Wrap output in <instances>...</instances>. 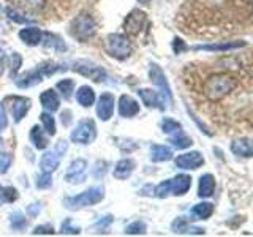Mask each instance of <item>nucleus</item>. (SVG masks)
<instances>
[{
  "label": "nucleus",
  "instance_id": "nucleus-10",
  "mask_svg": "<svg viewBox=\"0 0 253 237\" xmlns=\"http://www.w3.org/2000/svg\"><path fill=\"white\" fill-rule=\"evenodd\" d=\"M174 163H176V166L180 169H198L200 166L204 164V157L201 155V152L193 150V152L179 155L176 160H174Z\"/></svg>",
  "mask_w": 253,
  "mask_h": 237
},
{
  "label": "nucleus",
  "instance_id": "nucleus-28",
  "mask_svg": "<svg viewBox=\"0 0 253 237\" xmlns=\"http://www.w3.org/2000/svg\"><path fill=\"white\" fill-rule=\"evenodd\" d=\"M44 37V46L46 47H52L54 51H67V44L63 43V40L54 34H43Z\"/></svg>",
  "mask_w": 253,
  "mask_h": 237
},
{
  "label": "nucleus",
  "instance_id": "nucleus-45",
  "mask_svg": "<svg viewBox=\"0 0 253 237\" xmlns=\"http://www.w3.org/2000/svg\"><path fill=\"white\" fill-rule=\"evenodd\" d=\"M106 161H97V164H95V171H93V176L95 177H103V174L106 172Z\"/></svg>",
  "mask_w": 253,
  "mask_h": 237
},
{
  "label": "nucleus",
  "instance_id": "nucleus-6",
  "mask_svg": "<svg viewBox=\"0 0 253 237\" xmlns=\"http://www.w3.org/2000/svg\"><path fill=\"white\" fill-rule=\"evenodd\" d=\"M73 70L76 71V73L83 75L84 78L92 79L93 82H103L108 78V73L101 67L95 65V63H92V62H87V60L75 62Z\"/></svg>",
  "mask_w": 253,
  "mask_h": 237
},
{
  "label": "nucleus",
  "instance_id": "nucleus-21",
  "mask_svg": "<svg viewBox=\"0 0 253 237\" xmlns=\"http://www.w3.org/2000/svg\"><path fill=\"white\" fill-rule=\"evenodd\" d=\"M42 81H43V75L37 68L35 71H29V73L21 76L19 79H16V85L21 87V89H29V87L38 85Z\"/></svg>",
  "mask_w": 253,
  "mask_h": 237
},
{
  "label": "nucleus",
  "instance_id": "nucleus-19",
  "mask_svg": "<svg viewBox=\"0 0 253 237\" xmlns=\"http://www.w3.org/2000/svg\"><path fill=\"white\" fill-rule=\"evenodd\" d=\"M19 38H21V41L26 43L27 46H37L42 41L43 32L37 27H26L19 32Z\"/></svg>",
  "mask_w": 253,
  "mask_h": 237
},
{
  "label": "nucleus",
  "instance_id": "nucleus-5",
  "mask_svg": "<svg viewBox=\"0 0 253 237\" xmlns=\"http://www.w3.org/2000/svg\"><path fill=\"white\" fill-rule=\"evenodd\" d=\"M67 149H68V142L60 139L57 144H55L54 150H49V152H46L42 157V160H40V168H42V171L51 174V172H54L55 169H57V166H59V163L62 160L63 154L67 152Z\"/></svg>",
  "mask_w": 253,
  "mask_h": 237
},
{
  "label": "nucleus",
  "instance_id": "nucleus-24",
  "mask_svg": "<svg viewBox=\"0 0 253 237\" xmlns=\"http://www.w3.org/2000/svg\"><path fill=\"white\" fill-rule=\"evenodd\" d=\"M134 169V161L130 160V158H124L121 160L114 168V177L116 179H121V180H125L131 176V172Z\"/></svg>",
  "mask_w": 253,
  "mask_h": 237
},
{
  "label": "nucleus",
  "instance_id": "nucleus-16",
  "mask_svg": "<svg viewBox=\"0 0 253 237\" xmlns=\"http://www.w3.org/2000/svg\"><path fill=\"white\" fill-rule=\"evenodd\" d=\"M30 109V100L22 98V97H13L11 98V116L14 118V122H21L26 117L27 111Z\"/></svg>",
  "mask_w": 253,
  "mask_h": 237
},
{
  "label": "nucleus",
  "instance_id": "nucleus-53",
  "mask_svg": "<svg viewBox=\"0 0 253 237\" xmlns=\"http://www.w3.org/2000/svg\"><path fill=\"white\" fill-rule=\"evenodd\" d=\"M138 2H139V3H142V5H147V3L150 2V0H138Z\"/></svg>",
  "mask_w": 253,
  "mask_h": 237
},
{
  "label": "nucleus",
  "instance_id": "nucleus-18",
  "mask_svg": "<svg viewBox=\"0 0 253 237\" xmlns=\"http://www.w3.org/2000/svg\"><path fill=\"white\" fill-rule=\"evenodd\" d=\"M245 41H225V43H215V44H200L195 46V51H211V52H221L229 49H237V47H244Z\"/></svg>",
  "mask_w": 253,
  "mask_h": 237
},
{
  "label": "nucleus",
  "instance_id": "nucleus-9",
  "mask_svg": "<svg viewBox=\"0 0 253 237\" xmlns=\"http://www.w3.org/2000/svg\"><path fill=\"white\" fill-rule=\"evenodd\" d=\"M147 22V16L141 10H133L128 16L125 18L124 22V30L126 35H138L139 32L144 29Z\"/></svg>",
  "mask_w": 253,
  "mask_h": 237
},
{
  "label": "nucleus",
  "instance_id": "nucleus-37",
  "mask_svg": "<svg viewBox=\"0 0 253 237\" xmlns=\"http://www.w3.org/2000/svg\"><path fill=\"white\" fill-rule=\"evenodd\" d=\"M40 118H42V122L44 125L46 131L49 133V134H55V122H54V117L49 113H43L42 116H40Z\"/></svg>",
  "mask_w": 253,
  "mask_h": 237
},
{
  "label": "nucleus",
  "instance_id": "nucleus-29",
  "mask_svg": "<svg viewBox=\"0 0 253 237\" xmlns=\"http://www.w3.org/2000/svg\"><path fill=\"white\" fill-rule=\"evenodd\" d=\"M192 213L196 218H200V220L209 218L213 213V204H211V202H200V204H196V205H193Z\"/></svg>",
  "mask_w": 253,
  "mask_h": 237
},
{
  "label": "nucleus",
  "instance_id": "nucleus-35",
  "mask_svg": "<svg viewBox=\"0 0 253 237\" xmlns=\"http://www.w3.org/2000/svg\"><path fill=\"white\" fill-rule=\"evenodd\" d=\"M180 128H182L180 123L176 122V120H172V118H165V120L162 122V130L166 134H172L174 131H177Z\"/></svg>",
  "mask_w": 253,
  "mask_h": 237
},
{
  "label": "nucleus",
  "instance_id": "nucleus-46",
  "mask_svg": "<svg viewBox=\"0 0 253 237\" xmlns=\"http://www.w3.org/2000/svg\"><path fill=\"white\" fill-rule=\"evenodd\" d=\"M42 209H43V205H42V202H35V204H30L29 207H27V213L30 217H37L40 212H42Z\"/></svg>",
  "mask_w": 253,
  "mask_h": 237
},
{
  "label": "nucleus",
  "instance_id": "nucleus-54",
  "mask_svg": "<svg viewBox=\"0 0 253 237\" xmlns=\"http://www.w3.org/2000/svg\"><path fill=\"white\" fill-rule=\"evenodd\" d=\"M0 51H2V47H0Z\"/></svg>",
  "mask_w": 253,
  "mask_h": 237
},
{
  "label": "nucleus",
  "instance_id": "nucleus-3",
  "mask_svg": "<svg viewBox=\"0 0 253 237\" xmlns=\"http://www.w3.org/2000/svg\"><path fill=\"white\" fill-rule=\"evenodd\" d=\"M105 47H106V52L111 55V57H114L117 60L128 59L133 52V46L130 43V40L125 35H121V34L108 35L106 41H105Z\"/></svg>",
  "mask_w": 253,
  "mask_h": 237
},
{
  "label": "nucleus",
  "instance_id": "nucleus-50",
  "mask_svg": "<svg viewBox=\"0 0 253 237\" xmlns=\"http://www.w3.org/2000/svg\"><path fill=\"white\" fill-rule=\"evenodd\" d=\"M111 223H113V217H111V215H108V217H105V218H103L101 221H98V223H97V226H103V228H106L108 225H111Z\"/></svg>",
  "mask_w": 253,
  "mask_h": 237
},
{
  "label": "nucleus",
  "instance_id": "nucleus-8",
  "mask_svg": "<svg viewBox=\"0 0 253 237\" xmlns=\"http://www.w3.org/2000/svg\"><path fill=\"white\" fill-rule=\"evenodd\" d=\"M149 78L152 84H155L160 92L163 93V97L168 100V103L172 101V93H171V87L168 84V79H166L163 70L157 65V63H150V68H149Z\"/></svg>",
  "mask_w": 253,
  "mask_h": 237
},
{
  "label": "nucleus",
  "instance_id": "nucleus-51",
  "mask_svg": "<svg viewBox=\"0 0 253 237\" xmlns=\"http://www.w3.org/2000/svg\"><path fill=\"white\" fill-rule=\"evenodd\" d=\"M5 63H6V57H2V59H0V76H2L3 70H5Z\"/></svg>",
  "mask_w": 253,
  "mask_h": 237
},
{
  "label": "nucleus",
  "instance_id": "nucleus-12",
  "mask_svg": "<svg viewBox=\"0 0 253 237\" xmlns=\"http://www.w3.org/2000/svg\"><path fill=\"white\" fill-rule=\"evenodd\" d=\"M85 168H87V161L83 158H78V160L71 161L70 168L65 174V180L68 184H81L85 180Z\"/></svg>",
  "mask_w": 253,
  "mask_h": 237
},
{
  "label": "nucleus",
  "instance_id": "nucleus-44",
  "mask_svg": "<svg viewBox=\"0 0 253 237\" xmlns=\"http://www.w3.org/2000/svg\"><path fill=\"white\" fill-rule=\"evenodd\" d=\"M60 233H63V234H79V228L70 226V220H65L62 228H60Z\"/></svg>",
  "mask_w": 253,
  "mask_h": 237
},
{
  "label": "nucleus",
  "instance_id": "nucleus-48",
  "mask_svg": "<svg viewBox=\"0 0 253 237\" xmlns=\"http://www.w3.org/2000/svg\"><path fill=\"white\" fill-rule=\"evenodd\" d=\"M172 49H174V52H176V54H180L182 51H185V49H187V46H185V43L182 41L180 38H174V41H172Z\"/></svg>",
  "mask_w": 253,
  "mask_h": 237
},
{
  "label": "nucleus",
  "instance_id": "nucleus-14",
  "mask_svg": "<svg viewBox=\"0 0 253 237\" xmlns=\"http://www.w3.org/2000/svg\"><path fill=\"white\" fill-rule=\"evenodd\" d=\"M231 152L236 157L252 158L253 157V138H237L231 142Z\"/></svg>",
  "mask_w": 253,
  "mask_h": 237
},
{
  "label": "nucleus",
  "instance_id": "nucleus-43",
  "mask_svg": "<svg viewBox=\"0 0 253 237\" xmlns=\"http://www.w3.org/2000/svg\"><path fill=\"white\" fill-rule=\"evenodd\" d=\"M11 75L14 76L16 73H18V70H19V67L22 65V57L19 54H13L11 55Z\"/></svg>",
  "mask_w": 253,
  "mask_h": 237
},
{
  "label": "nucleus",
  "instance_id": "nucleus-52",
  "mask_svg": "<svg viewBox=\"0 0 253 237\" xmlns=\"http://www.w3.org/2000/svg\"><path fill=\"white\" fill-rule=\"evenodd\" d=\"M5 199H3V187H0V204H2Z\"/></svg>",
  "mask_w": 253,
  "mask_h": 237
},
{
  "label": "nucleus",
  "instance_id": "nucleus-1",
  "mask_svg": "<svg viewBox=\"0 0 253 237\" xmlns=\"http://www.w3.org/2000/svg\"><path fill=\"white\" fill-rule=\"evenodd\" d=\"M237 87L236 78L229 76V75H212L206 79L204 82V95L212 101H217L225 98L228 93H231Z\"/></svg>",
  "mask_w": 253,
  "mask_h": 237
},
{
  "label": "nucleus",
  "instance_id": "nucleus-20",
  "mask_svg": "<svg viewBox=\"0 0 253 237\" xmlns=\"http://www.w3.org/2000/svg\"><path fill=\"white\" fill-rule=\"evenodd\" d=\"M215 190V179L212 174H203L198 184V196L200 198H211Z\"/></svg>",
  "mask_w": 253,
  "mask_h": 237
},
{
  "label": "nucleus",
  "instance_id": "nucleus-22",
  "mask_svg": "<svg viewBox=\"0 0 253 237\" xmlns=\"http://www.w3.org/2000/svg\"><path fill=\"white\" fill-rule=\"evenodd\" d=\"M40 101H42V105L46 111H49V113H54V111H57L59 106H60V100H59V95L55 93L52 89H47L46 92H43L40 95Z\"/></svg>",
  "mask_w": 253,
  "mask_h": 237
},
{
  "label": "nucleus",
  "instance_id": "nucleus-31",
  "mask_svg": "<svg viewBox=\"0 0 253 237\" xmlns=\"http://www.w3.org/2000/svg\"><path fill=\"white\" fill-rule=\"evenodd\" d=\"M26 225H27V220L24 217L22 212H13L10 215V226L14 231H19V229L26 228Z\"/></svg>",
  "mask_w": 253,
  "mask_h": 237
},
{
  "label": "nucleus",
  "instance_id": "nucleus-39",
  "mask_svg": "<svg viewBox=\"0 0 253 237\" xmlns=\"http://www.w3.org/2000/svg\"><path fill=\"white\" fill-rule=\"evenodd\" d=\"M52 185V179H51V174L43 172L42 176L37 177V187L40 190H46V188H51Z\"/></svg>",
  "mask_w": 253,
  "mask_h": 237
},
{
  "label": "nucleus",
  "instance_id": "nucleus-11",
  "mask_svg": "<svg viewBox=\"0 0 253 237\" xmlns=\"http://www.w3.org/2000/svg\"><path fill=\"white\" fill-rule=\"evenodd\" d=\"M138 95L147 108H158L163 111L166 108L165 103H168V100L163 97L162 92H155L152 89H139Z\"/></svg>",
  "mask_w": 253,
  "mask_h": 237
},
{
  "label": "nucleus",
  "instance_id": "nucleus-13",
  "mask_svg": "<svg viewBox=\"0 0 253 237\" xmlns=\"http://www.w3.org/2000/svg\"><path fill=\"white\" fill-rule=\"evenodd\" d=\"M114 114V97L111 93H103L97 103V117L106 122Z\"/></svg>",
  "mask_w": 253,
  "mask_h": 237
},
{
  "label": "nucleus",
  "instance_id": "nucleus-42",
  "mask_svg": "<svg viewBox=\"0 0 253 237\" xmlns=\"http://www.w3.org/2000/svg\"><path fill=\"white\" fill-rule=\"evenodd\" d=\"M3 199L8 201V202H13L18 199V192L13 188V187H6L3 188Z\"/></svg>",
  "mask_w": 253,
  "mask_h": 237
},
{
  "label": "nucleus",
  "instance_id": "nucleus-26",
  "mask_svg": "<svg viewBox=\"0 0 253 237\" xmlns=\"http://www.w3.org/2000/svg\"><path fill=\"white\" fill-rule=\"evenodd\" d=\"M169 142L171 144L176 147V149H187V147H190L193 144L192 142V138H188L187 134L182 131V128L180 130H177V131H174L172 134H171V138H169Z\"/></svg>",
  "mask_w": 253,
  "mask_h": 237
},
{
  "label": "nucleus",
  "instance_id": "nucleus-27",
  "mask_svg": "<svg viewBox=\"0 0 253 237\" xmlns=\"http://www.w3.org/2000/svg\"><path fill=\"white\" fill-rule=\"evenodd\" d=\"M30 139L32 142H34V146L40 150H43L47 147V139L44 136V131L42 130V126H32V130H30Z\"/></svg>",
  "mask_w": 253,
  "mask_h": 237
},
{
  "label": "nucleus",
  "instance_id": "nucleus-30",
  "mask_svg": "<svg viewBox=\"0 0 253 237\" xmlns=\"http://www.w3.org/2000/svg\"><path fill=\"white\" fill-rule=\"evenodd\" d=\"M14 2L18 5V8L29 13L38 11L44 6V0H14Z\"/></svg>",
  "mask_w": 253,
  "mask_h": 237
},
{
  "label": "nucleus",
  "instance_id": "nucleus-33",
  "mask_svg": "<svg viewBox=\"0 0 253 237\" xmlns=\"http://www.w3.org/2000/svg\"><path fill=\"white\" fill-rule=\"evenodd\" d=\"M5 11H6L8 18H10L11 21H14V22H18V24H29L30 22L29 18H26V16H24L19 10H14V8H11V6H6Z\"/></svg>",
  "mask_w": 253,
  "mask_h": 237
},
{
  "label": "nucleus",
  "instance_id": "nucleus-38",
  "mask_svg": "<svg viewBox=\"0 0 253 237\" xmlns=\"http://www.w3.org/2000/svg\"><path fill=\"white\" fill-rule=\"evenodd\" d=\"M38 70H40V73H42L43 78H44V76H51L52 73H55V71H59L60 68H59L57 63L46 62V63H42V65L38 67Z\"/></svg>",
  "mask_w": 253,
  "mask_h": 237
},
{
  "label": "nucleus",
  "instance_id": "nucleus-7",
  "mask_svg": "<svg viewBox=\"0 0 253 237\" xmlns=\"http://www.w3.org/2000/svg\"><path fill=\"white\" fill-rule=\"evenodd\" d=\"M97 138V128L93 120H83L71 131V141L76 144H90Z\"/></svg>",
  "mask_w": 253,
  "mask_h": 237
},
{
  "label": "nucleus",
  "instance_id": "nucleus-4",
  "mask_svg": "<svg viewBox=\"0 0 253 237\" xmlns=\"http://www.w3.org/2000/svg\"><path fill=\"white\" fill-rule=\"evenodd\" d=\"M70 32L76 40H79V41H85V40H89L95 35V32H97V24H95L92 16L83 13V14L76 16L75 21L71 22Z\"/></svg>",
  "mask_w": 253,
  "mask_h": 237
},
{
  "label": "nucleus",
  "instance_id": "nucleus-15",
  "mask_svg": "<svg viewBox=\"0 0 253 237\" xmlns=\"http://www.w3.org/2000/svg\"><path fill=\"white\" fill-rule=\"evenodd\" d=\"M138 113H139L138 101L131 98L130 95H122L121 100H119V114H121V117L130 118L133 116H136Z\"/></svg>",
  "mask_w": 253,
  "mask_h": 237
},
{
  "label": "nucleus",
  "instance_id": "nucleus-47",
  "mask_svg": "<svg viewBox=\"0 0 253 237\" xmlns=\"http://www.w3.org/2000/svg\"><path fill=\"white\" fill-rule=\"evenodd\" d=\"M54 228L51 225H43V226H37L34 229V234H54Z\"/></svg>",
  "mask_w": 253,
  "mask_h": 237
},
{
  "label": "nucleus",
  "instance_id": "nucleus-49",
  "mask_svg": "<svg viewBox=\"0 0 253 237\" xmlns=\"http://www.w3.org/2000/svg\"><path fill=\"white\" fill-rule=\"evenodd\" d=\"M6 126V116H5V109L3 106H0V131Z\"/></svg>",
  "mask_w": 253,
  "mask_h": 237
},
{
  "label": "nucleus",
  "instance_id": "nucleus-40",
  "mask_svg": "<svg viewBox=\"0 0 253 237\" xmlns=\"http://www.w3.org/2000/svg\"><path fill=\"white\" fill-rule=\"evenodd\" d=\"M11 164V155L6 152H0V174H5Z\"/></svg>",
  "mask_w": 253,
  "mask_h": 237
},
{
  "label": "nucleus",
  "instance_id": "nucleus-25",
  "mask_svg": "<svg viewBox=\"0 0 253 237\" xmlns=\"http://www.w3.org/2000/svg\"><path fill=\"white\" fill-rule=\"evenodd\" d=\"M76 100L81 106L84 108H89L95 103V93L92 90V87L89 85H83L79 87V90L76 92Z\"/></svg>",
  "mask_w": 253,
  "mask_h": 237
},
{
  "label": "nucleus",
  "instance_id": "nucleus-36",
  "mask_svg": "<svg viewBox=\"0 0 253 237\" xmlns=\"http://www.w3.org/2000/svg\"><path fill=\"white\" fill-rule=\"evenodd\" d=\"M146 223H142V221H133L131 225H128L125 228V233L126 234H130V236H133V234H144L146 233Z\"/></svg>",
  "mask_w": 253,
  "mask_h": 237
},
{
  "label": "nucleus",
  "instance_id": "nucleus-17",
  "mask_svg": "<svg viewBox=\"0 0 253 237\" xmlns=\"http://www.w3.org/2000/svg\"><path fill=\"white\" fill-rule=\"evenodd\" d=\"M190 187H192V177L187 174H177L176 177L171 179V195L174 196L185 195Z\"/></svg>",
  "mask_w": 253,
  "mask_h": 237
},
{
  "label": "nucleus",
  "instance_id": "nucleus-23",
  "mask_svg": "<svg viewBox=\"0 0 253 237\" xmlns=\"http://www.w3.org/2000/svg\"><path fill=\"white\" fill-rule=\"evenodd\" d=\"M172 158V150L166 146L160 144H154L150 149V160L154 163H163V161H169Z\"/></svg>",
  "mask_w": 253,
  "mask_h": 237
},
{
  "label": "nucleus",
  "instance_id": "nucleus-41",
  "mask_svg": "<svg viewBox=\"0 0 253 237\" xmlns=\"http://www.w3.org/2000/svg\"><path fill=\"white\" fill-rule=\"evenodd\" d=\"M172 229H174V233H187V231H188V223H187V220H185L184 217H179V218L172 223Z\"/></svg>",
  "mask_w": 253,
  "mask_h": 237
},
{
  "label": "nucleus",
  "instance_id": "nucleus-2",
  "mask_svg": "<svg viewBox=\"0 0 253 237\" xmlns=\"http://www.w3.org/2000/svg\"><path fill=\"white\" fill-rule=\"evenodd\" d=\"M103 198H105V188L101 185L97 187H90L89 190H85L84 193L78 195V196H68L63 199V205L70 210H79L83 207H89L100 202Z\"/></svg>",
  "mask_w": 253,
  "mask_h": 237
},
{
  "label": "nucleus",
  "instance_id": "nucleus-32",
  "mask_svg": "<svg viewBox=\"0 0 253 237\" xmlns=\"http://www.w3.org/2000/svg\"><path fill=\"white\" fill-rule=\"evenodd\" d=\"M73 87H75V82L71 81V79H62L60 82H57V90L62 93V97L67 98V100L71 98V93H73Z\"/></svg>",
  "mask_w": 253,
  "mask_h": 237
},
{
  "label": "nucleus",
  "instance_id": "nucleus-34",
  "mask_svg": "<svg viewBox=\"0 0 253 237\" xmlns=\"http://www.w3.org/2000/svg\"><path fill=\"white\" fill-rule=\"evenodd\" d=\"M154 195L157 198H162V199L163 198H168L171 195V179L162 182V184H158L154 190Z\"/></svg>",
  "mask_w": 253,
  "mask_h": 237
}]
</instances>
